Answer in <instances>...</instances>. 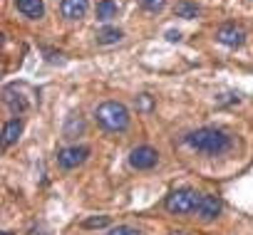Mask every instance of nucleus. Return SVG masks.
I'll use <instances>...</instances> for the list:
<instances>
[{
	"label": "nucleus",
	"mask_w": 253,
	"mask_h": 235,
	"mask_svg": "<svg viewBox=\"0 0 253 235\" xmlns=\"http://www.w3.org/2000/svg\"><path fill=\"white\" fill-rule=\"evenodd\" d=\"M122 37H124V33H122L119 28L107 25V28H102V30L97 33V45H117Z\"/></svg>",
	"instance_id": "obj_13"
},
{
	"label": "nucleus",
	"mask_w": 253,
	"mask_h": 235,
	"mask_svg": "<svg viewBox=\"0 0 253 235\" xmlns=\"http://www.w3.org/2000/svg\"><path fill=\"white\" fill-rule=\"evenodd\" d=\"M109 225V218L107 215H94V218H84L82 220V228L84 230H99V228H107Z\"/></svg>",
	"instance_id": "obj_16"
},
{
	"label": "nucleus",
	"mask_w": 253,
	"mask_h": 235,
	"mask_svg": "<svg viewBox=\"0 0 253 235\" xmlns=\"http://www.w3.org/2000/svg\"><path fill=\"white\" fill-rule=\"evenodd\" d=\"M221 201L216 198V196H201V201H199V208H196V215L204 220V223H211V220H216L218 215H221Z\"/></svg>",
	"instance_id": "obj_7"
},
{
	"label": "nucleus",
	"mask_w": 253,
	"mask_h": 235,
	"mask_svg": "<svg viewBox=\"0 0 253 235\" xmlns=\"http://www.w3.org/2000/svg\"><path fill=\"white\" fill-rule=\"evenodd\" d=\"M159 164V151L152 149V146H137L129 151V166L137 168V171H149Z\"/></svg>",
	"instance_id": "obj_5"
},
{
	"label": "nucleus",
	"mask_w": 253,
	"mask_h": 235,
	"mask_svg": "<svg viewBox=\"0 0 253 235\" xmlns=\"http://www.w3.org/2000/svg\"><path fill=\"white\" fill-rule=\"evenodd\" d=\"M199 201H201V193H196L194 188H176V191H171V193L167 196L164 208H167L169 213L186 215V213H196Z\"/></svg>",
	"instance_id": "obj_3"
},
{
	"label": "nucleus",
	"mask_w": 253,
	"mask_h": 235,
	"mask_svg": "<svg viewBox=\"0 0 253 235\" xmlns=\"http://www.w3.org/2000/svg\"><path fill=\"white\" fill-rule=\"evenodd\" d=\"M152 106H154V99H152L149 94H139V97H137V109H139V111H149Z\"/></svg>",
	"instance_id": "obj_19"
},
{
	"label": "nucleus",
	"mask_w": 253,
	"mask_h": 235,
	"mask_svg": "<svg viewBox=\"0 0 253 235\" xmlns=\"http://www.w3.org/2000/svg\"><path fill=\"white\" fill-rule=\"evenodd\" d=\"M89 154H92L89 146H84V144H72V146H65V149L57 151V164H60V168L72 171V168L82 166V164L89 159Z\"/></svg>",
	"instance_id": "obj_4"
},
{
	"label": "nucleus",
	"mask_w": 253,
	"mask_h": 235,
	"mask_svg": "<svg viewBox=\"0 0 253 235\" xmlns=\"http://www.w3.org/2000/svg\"><path fill=\"white\" fill-rule=\"evenodd\" d=\"M23 134V119H10L3 127V149H10Z\"/></svg>",
	"instance_id": "obj_10"
},
{
	"label": "nucleus",
	"mask_w": 253,
	"mask_h": 235,
	"mask_svg": "<svg viewBox=\"0 0 253 235\" xmlns=\"http://www.w3.org/2000/svg\"><path fill=\"white\" fill-rule=\"evenodd\" d=\"M5 104L10 106L13 114H23V111H28V106H30V101H28L23 94H15V87H5Z\"/></svg>",
	"instance_id": "obj_11"
},
{
	"label": "nucleus",
	"mask_w": 253,
	"mask_h": 235,
	"mask_svg": "<svg viewBox=\"0 0 253 235\" xmlns=\"http://www.w3.org/2000/svg\"><path fill=\"white\" fill-rule=\"evenodd\" d=\"M107 235H142V233L132 225H114V228H109Z\"/></svg>",
	"instance_id": "obj_18"
},
{
	"label": "nucleus",
	"mask_w": 253,
	"mask_h": 235,
	"mask_svg": "<svg viewBox=\"0 0 253 235\" xmlns=\"http://www.w3.org/2000/svg\"><path fill=\"white\" fill-rule=\"evenodd\" d=\"M3 235H13V233H10V230H5V233H3Z\"/></svg>",
	"instance_id": "obj_22"
},
{
	"label": "nucleus",
	"mask_w": 253,
	"mask_h": 235,
	"mask_svg": "<svg viewBox=\"0 0 253 235\" xmlns=\"http://www.w3.org/2000/svg\"><path fill=\"white\" fill-rule=\"evenodd\" d=\"M65 139H72V136H77V134H84V119L80 114H72L70 119H67V124H65Z\"/></svg>",
	"instance_id": "obj_15"
},
{
	"label": "nucleus",
	"mask_w": 253,
	"mask_h": 235,
	"mask_svg": "<svg viewBox=\"0 0 253 235\" xmlns=\"http://www.w3.org/2000/svg\"><path fill=\"white\" fill-rule=\"evenodd\" d=\"M167 5V0H142V8L147 13H162Z\"/></svg>",
	"instance_id": "obj_17"
},
{
	"label": "nucleus",
	"mask_w": 253,
	"mask_h": 235,
	"mask_svg": "<svg viewBox=\"0 0 253 235\" xmlns=\"http://www.w3.org/2000/svg\"><path fill=\"white\" fill-rule=\"evenodd\" d=\"M94 15H97V20H102V23L117 18V3H114V0H99L97 8H94Z\"/></svg>",
	"instance_id": "obj_14"
},
{
	"label": "nucleus",
	"mask_w": 253,
	"mask_h": 235,
	"mask_svg": "<svg viewBox=\"0 0 253 235\" xmlns=\"http://www.w3.org/2000/svg\"><path fill=\"white\" fill-rule=\"evenodd\" d=\"M171 235H189L186 230H176V233H171Z\"/></svg>",
	"instance_id": "obj_21"
},
{
	"label": "nucleus",
	"mask_w": 253,
	"mask_h": 235,
	"mask_svg": "<svg viewBox=\"0 0 253 235\" xmlns=\"http://www.w3.org/2000/svg\"><path fill=\"white\" fill-rule=\"evenodd\" d=\"M15 8L30 20L45 18V0H15Z\"/></svg>",
	"instance_id": "obj_9"
},
{
	"label": "nucleus",
	"mask_w": 253,
	"mask_h": 235,
	"mask_svg": "<svg viewBox=\"0 0 253 235\" xmlns=\"http://www.w3.org/2000/svg\"><path fill=\"white\" fill-rule=\"evenodd\" d=\"M94 116H97V124L104 132H112V134L126 132V129H129V122H132V114H129V109H126V104L114 101V99L99 104Z\"/></svg>",
	"instance_id": "obj_2"
},
{
	"label": "nucleus",
	"mask_w": 253,
	"mask_h": 235,
	"mask_svg": "<svg viewBox=\"0 0 253 235\" xmlns=\"http://www.w3.org/2000/svg\"><path fill=\"white\" fill-rule=\"evenodd\" d=\"M167 40L169 42H179L181 40V33L179 30H167Z\"/></svg>",
	"instance_id": "obj_20"
},
{
	"label": "nucleus",
	"mask_w": 253,
	"mask_h": 235,
	"mask_svg": "<svg viewBox=\"0 0 253 235\" xmlns=\"http://www.w3.org/2000/svg\"><path fill=\"white\" fill-rule=\"evenodd\" d=\"M89 10V0H60V13L67 20H80Z\"/></svg>",
	"instance_id": "obj_8"
},
{
	"label": "nucleus",
	"mask_w": 253,
	"mask_h": 235,
	"mask_svg": "<svg viewBox=\"0 0 253 235\" xmlns=\"http://www.w3.org/2000/svg\"><path fill=\"white\" fill-rule=\"evenodd\" d=\"M199 13H201V8L196 3H191V0H179L174 5V15L184 18V20H194V18H199Z\"/></svg>",
	"instance_id": "obj_12"
},
{
	"label": "nucleus",
	"mask_w": 253,
	"mask_h": 235,
	"mask_svg": "<svg viewBox=\"0 0 253 235\" xmlns=\"http://www.w3.org/2000/svg\"><path fill=\"white\" fill-rule=\"evenodd\" d=\"M216 40L221 42V45H226V47H241L243 42H246V30L241 28V25H236V23H226V25H221L218 30H216Z\"/></svg>",
	"instance_id": "obj_6"
},
{
	"label": "nucleus",
	"mask_w": 253,
	"mask_h": 235,
	"mask_svg": "<svg viewBox=\"0 0 253 235\" xmlns=\"http://www.w3.org/2000/svg\"><path fill=\"white\" fill-rule=\"evenodd\" d=\"M184 144L191 146L194 151L199 154H206V156H221L226 154L231 146H233V139L223 132V129H216V127H201V129H194L184 136Z\"/></svg>",
	"instance_id": "obj_1"
}]
</instances>
